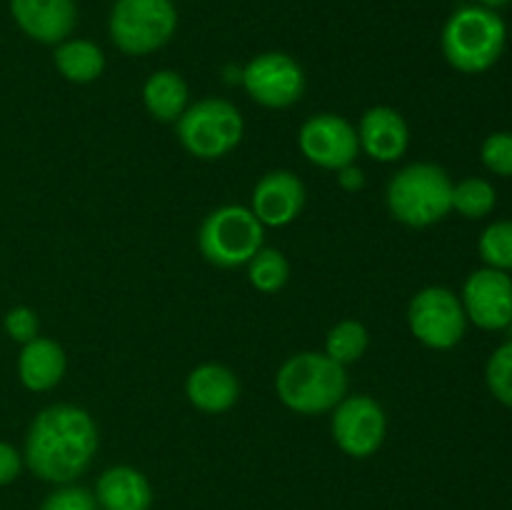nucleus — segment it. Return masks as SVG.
Segmentation results:
<instances>
[{"label": "nucleus", "instance_id": "obj_17", "mask_svg": "<svg viewBox=\"0 0 512 510\" xmlns=\"http://www.w3.org/2000/svg\"><path fill=\"white\" fill-rule=\"evenodd\" d=\"M68 358L63 345L50 338H33L20 348L18 355V378L33 393L53 390L63 380Z\"/></svg>", "mask_w": 512, "mask_h": 510}, {"label": "nucleus", "instance_id": "obj_8", "mask_svg": "<svg viewBox=\"0 0 512 510\" xmlns=\"http://www.w3.org/2000/svg\"><path fill=\"white\" fill-rule=\"evenodd\" d=\"M408 328L425 348L450 350L463 340L468 315L453 290L443 285H428L410 300Z\"/></svg>", "mask_w": 512, "mask_h": 510}, {"label": "nucleus", "instance_id": "obj_18", "mask_svg": "<svg viewBox=\"0 0 512 510\" xmlns=\"http://www.w3.org/2000/svg\"><path fill=\"white\" fill-rule=\"evenodd\" d=\"M95 500L100 510H150L153 488L140 470L130 465H115L98 478Z\"/></svg>", "mask_w": 512, "mask_h": 510}, {"label": "nucleus", "instance_id": "obj_20", "mask_svg": "<svg viewBox=\"0 0 512 510\" xmlns=\"http://www.w3.org/2000/svg\"><path fill=\"white\" fill-rule=\"evenodd\" d=\"M53 63L68 83H93L105 70V53L100 45L85 38H68L55 45Z\"/></svg>", "mask_w": 512, "mask_h": 510}, {"label": "nucleus", "instance_id": "obj_30", "mask_svg": "<svg viewBox=\"0 0 512 510\" xmlns=\"http://www.w3.org/2000/svg\"><path fill=\"white\" fill-rule=\"evenodd\" d=\"M338 183L340 188L348 190V193H355L365 185V173L358 168V165H345V168L338 170Z\"/></svg>", "mask_w": 512, "mask_h": 510}, {"label": "nucleus", "instance_id": "obj_1", "mask_svg": "<svg viewBox=\"0 0 512 510\" xmlns=\"http://www.w3.org/2000/svg\"><path fill=\"white\" fill-rule=\"evenodd\" d=\"M98 445V425L88 410L55 403L30 423L23 463L45 483L68 485L90 468Z\"/></svg>", "mask_w": 512, "mask_h": 510}, {"label": "nucleus", "instance_id": "obj_10", "mask_svg": "<svg viewBox=\"0 0 512 510\" xmlns=\"http://www.w3.org/2000/svg\"><path fill=\"white\" fill-rule=\"evenodd\" d=\"M330 413V430L345 455L363 460L378 453L388 433V418L378 400L365 393L345 395Z\"/></svg>", "mask_w": 512, "mask_h": 510}, {"label": "nucleus", "instance_id": "obj_13", "mask_svg": "<svg viewBox=\"0 0 512 510\" xmlns=\"http://www.w3.org/2000/svg\"><path fill=\"white\" fill-rule=\"evenodd\" d=\"M305 205V185L290 170H270L255 183L250 210L268 228H285Z\"/></svg>", "mask_w": 512, "mask_h": 510}, {"label": "nucleus", "instance_id": "obj_2", "mask_svg": "<svg viewBox=\"0 0 512 510\" xmlns=\"http://www.w3.org/2000/svg\"><path fill=\"white\" fill-rule=\"evenodd\" d=\"M275 393L293 413L323 415L348 395V373L345 365L335 363L330 355L303 350L280 365Z\"/></svg>", "mask_w": 512, "mask_h": 510}, {"label": "nucleus", "instance_id": "obj_12", "mask_svg": "<svg viewBox=\"0 0 512 510\" xmlns=\"http://www.w3.org/2000/svg\"><path fill=\"white\" fill-rule=\"evenodd\" d=\"M465 315L483 330H503L512 323V278L503 270L480 268L465 280L460 295Z\"/></svg>", "mask_w": 512, "mask_h": 510}, {"label": "nucleus", "instance_id": "obj_23", "mask_svg": "<svg viewBox=\"0 0 512 510\" xmlns=\"http://www.w3.org/2000/svg\"><path fill=\"white\" fill-rule=\"evenodd\" d=\"M495 203H498V193L485 178H465L453 183V210H458L463 218H485L493 213Z\"/></svg>", "mask_w": 512, "mask_h": 510}, {"label": "nucleus", "instance_id": "obj_7", "mask_svg": "<svg viewBox=\"0 0 512 510\" xmlns=\"http://www.w3.org/2000/svg\"><path fill=\"white\" fill-rule=\"evenodd\" d=\"M265 225L243 205H223L203 220L198 233L200 253L218 268H238L263 248Z\"/></svg>", "mask_w": 512, "mask_h": 510}, {"label": "nucleus", "instance_id": "obj_14", "mask_svg": "<svg viewBox=\"0 0 512 510\" xmlns=\"http://www.w3.org/2000/svg\"><path fill=\"white\" fill-rule=\"evenodd\" d=\"M10 15L30 40L58 45L73 33L78 8L75 0H10Z\"/></svg>", "mask_w": 512, "mask_h": 510}, {"label": "nucleus", "instance_id": "obj_5", "mask_svg": "<svg viewBox=\"0 0 512 510\" xmlns=\"http://www.w3.org/2000/svg\"><path fill=\"white\" fill-rule=\"evenodd\" d=\"M178 140L190 155L200 160H218L233 153L245 133L240 110L223 98H205L188 105L175 120Z\"/></svg>", "mask_w": 512, "mask_h": 510}, {"label": "nucleus", "instance_id": "obj_29", "mask_svg": "<svg viewBox=\"0 0 512 510\" xmlns=\"http://www.w3.org/2000/svg\"><path fill=\"white\" fill-rule=\"evenodd\" d=\"M23 470V455L13 448L10 443L0 440V488L10 485Z\"/></svg>", "mask_w": 512, "mask_h": 510}, {"label": "nucleus", "instance_id": "obj_31", "mask_svg": "<svg viewBox=\"0 0 512 510\" xmlns=\"http://www.w3.org/2000/svg\"><path fill=\"white\" fill-rule=\"evenodd\" d=\"M475 3L483 5V8H488V10H500V8H505V5H510L512 0H475Z\"/></svg>", "mask_w": 512, "mask_h": 510}, {"label": "nucleus", "instance_id": "obj_24", "mask_svg": "<svg viewBox=\"0 0 512 510\" xmlns=\"http://www.w3.org/2000/svg\"><path fill=\"white\" fill-rule=\"evenodd\" d=\"M478 253L485 268L503 270V273L512 270V220L490 223L480 235Z\"/></svg>", "mask_w": 512, "mask_h": 510}, {"label": "nucleus", "instance_id": "obj_19", "mask_svg": "<svg viewBox=\"0 0 512 510\" xmlns=\"http://www.w3.org/2000/svg\"><path fill=\"white\" fill-rule=\"evenodd\" d=\"M190 90L175 70H155L143 85V105L160 123H175L188 108Z\"/></svg>", "mask_w": 512, "mask_h": 510}, {"label": "nucleus", "instance_id": "obj_22", "mask_svg": "<svg viewBox=\"0 0 512 510\" xmlns=\"http://www.w3.org/2000/svg\"><path fill=\"white\" fill-rule=\"evenodd\" d=\"M290 278V263L280 250L260 248L248 260V280L260 293H278Z\"/></svg>", "mask_w": 512, "mask_h": 510}, {"label": "nucleus", "instance_id": "obj_21", "mask_svg": "<svg viewBox=\"0 0 512 510\" xmlns=\"http://www.w3.org/2000/svg\"><path fill=\"white\" fill-rule=\"evenodd\" d=\"M370 335L368 328L358 320H340L338 325L328 330V338H325V355L335 360L340 365H350L355 360H360L368 350Z\"/></svg>", "mask_w": 512, "mask_h": 510}, {"label": "nucleus", "instance_id": "obj_28", "mask_svg": "<svg viewBox=\"0 0 512 510\" xmlns=\"http://www.w3.org/2000/svg\"><path fill=\"white\" fill-rule=\"evenodd\" d=\"M40 510H100V505L90 490L80 485H63L43 500Z\"/></svg>", "mask_w": 512, "mask_h": 510}, {"label": "nucleus", "instance_id": "obj_27", "mask_svg": "<svg viewBox=\"0 0 512 510\" xmlns=\"http://www.w3.org/2000/svg\"><path fill=\"white\" fill-rule=\"evenodd\" d=\"M3 328L5 333H8V338L15 340V343H30V340L38 338L40 333L38 313H35L33 308H28V305H15V308H10L8 313H5Z\"/></svg>", "mask_w": 512, "mask_h": 510}, {"label": "nucleus", "instance_id": "obj_26", "mask_svg": "<svg viewBox=\"0 0 512 510\" xmlns=\"http://www.w3.org/2000/svg\"><path fill=\"white\" fill-rule=\"evenodd\" d=\"M480 160L490 173L512 178V133L488 135L480 148Z\"/></svg>", "mask_w": 512, "mask_h": 510}, {"label": "nucleus", "instance_id": "obj_16", "mask_svg": "<svg viewBox=\"0 0 512 510\" xmlns=\"http://www.w3.org/2000/svg\"><path fill=\"white\" fill-rule=\"evenodd\" d=\"M190 405L203 413L218 415L233 408L240 398V383L230 368L220 363H203L190 370L185 380Z\"/></svg>", "mask_w": 512, "mask_h": 510}, {"label": "nucleus", "instance_id": "obj_6", "mask_svg": "<svg viewBox=\"0 0 512 510\" xmlns=\"http://www.w3.org/2000/svg\"><path fill=\"white\" fill-rule=\"evenodd\" d=\"M178 28L173 0H115L108 33L125 55H148L170 43Z\"/></svg>", "mask_w": 512, "mask_h": 510}, {"label": "nucleus", "instance_id": "obj_15", "mask_svg": "<svg viewBox=\"0 0 512 510\" xmlns=\"http://www.w3.org/2000/svg\"><path fill=\"white\" fill-rule=\"evenodd\" d=\"M360 150L378 163H395L408 153L410 128L403 115L390 105H375L363 113L358 123Z\"/></svg>", "mask_w": 512, "mask_h": 510}, {"label": "nucleus", "instance_id": "obj_4", "mask_svg": "<svg viewBox=\"0 0 512 510\" xmlns=\"http://www.w3.org/2000/svg\"><path fill=\"white\" fill-rule=\"evenodd\" d=\"M390 215L408 228H430L453 210V180L435 163H410L385 190Z\"/></svg>", "mask_w": 512, "mask_h": 510}, {"label": "nucleus", "instance_id": "obj_9", "mask_svg": "<svg viewBox=\"0 0 512 510\" xmlns=\"http://www.w3.org/2000/svg\"><path fill=\"white\" fill-rule=\"evenodd\" d=\"M240 80H243L245 93L255 103L273 110H283L298 103L308 85L298 60L290 58L288 53H278V50L255 55L243 68Z\"/></svg>", "mask_w": 512, "mask_h": 510}, {"label": "nucleus", "instance_id": "obj_3", "mask_svg": "<svg viewBox=\"0 0 512 510\" xmlns=\"http://www.w3.org/2000/svg\"><path fill=\"white\" fill-rule=\"evenodd\" d=\"M505 43V20L498 10H488L483 5H465L455 10L440 35L445 60L465 75H478L493 68L503 55Z\"/></svg>", "mask_w": 512, "mask_h": 510}, {"label": "nucleus", "instance_id": "obj_11", "mask_svg": "<svg viewBox=\"0 0 512 510\" xmlns=\"http://www.w3.org/2000/svg\"><path fill=\"white\" fill-rule=\"evenodd\" d=\"M298 145L305 160L323 170L353 165L360 153L355 125L335 113H318L305 120L298 133Z\"/></svg>", "mask_w": 512, "mask_h": 510}, {"label": "nucleus", "instance_id": "obj_25", "mask_svg": "<svg viewBox=\"0 0 512 510\" xmlns=\"http://www.w3.org/2000/svg\"><path fill=\"white\" fill-rule=\"evenodd\" d=\"M485 380L495 400L512 408V340L495 348V353L490 355L485 365Z\"/></svg>", "mask_w": 512, "mask_h": 510}]
</instances>
